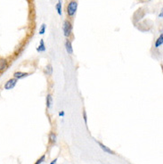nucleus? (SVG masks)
<instances>
[{"label":"nucleus","instance_id":"obj_3","mask_svg":"<svg viewBox=\"0 0 163 164\" xmlns=\"http://www.w3.org/2000/svg\"><path fill=\"white\" fill-rule=\"evenodd\" d=\"M17 82H18V80H17L16 79H14V78L10 79V80H8L5 83L4 88H5V90H11V89H13V88L15 87Z\"/></svg>","mask_w":163,"mask_h":164},{"label":"nucleus","instance_id":"obj_8","mask_svg":"<svg viewBox=\"0 0 163 164\" xmlns=\"http://www.w3.org/2000/svg\"><path fill=\"white\" fill-rule=\"evenodd\" d=\"M97 144H99V146L101 147V149H102L104 152H105V153H110V154H115V152L112 151L110 148H109L108 146H106L105 144H102L101 142H97Z\"/></svg>","mask_w":163,"mask_h":164},{"label":"nucleus","instance_id":"obj_11","mask_svg":"<svg viewBox=\"0 0 163 164\" xmlns=\"http://www.w3.org/2000/svg\"><path fill=\"white\" fill-rule=\"evenodd\" d=\"M163 45V34L162 33H161V35L159 36V38L156 39V41H155V48H160L161 46Z\"/></svg>","mask_w":163,"mask_h":164},{"label":"nucleus","instance_id":"obj_7","mask_svg":"<svg viewBox=\"0 0 163 164\" xmlns=\"http://www.w3.org/2000/svg\"><path fill=\"white\" fill-rule=\"evenodd\" d=\"M8 68V62L6 59L0 58V72L5 71Z\"/></svg>","mask_w":163,"mask_h":164},{"label":"nucleus","instance_id":"obj_13","mask_svg":"<svg viewBox=\"0 0 163 164\" xmlns=\"http://www.w3.org/2000/svg\"><path fill=\"white\" fill-rule=\"evenodd\" d=\"M45 73L48 76H51L53 74V67L51 64H47L45 68Z\"/></svg>","mask_w":163,"mask_h":164},{"label":"nucleus","instance_id":"obj_4","mask_svg":"<svg viewBox=\"0 0 163 164\" xmlns=\"http://www.w3.org/2000/svg\"><path fill=\"white\" fill-rule=\"evenodd\" d=\"M29 75V73H28V72H23V71H15L14 73V79H16L17 80H23V79H24V78H26Z\"/></svg>","mask_w":163,"mask_h":164},{"label":"nucleus","instance_id":"obj_20","mask_svg":"<svg viewBox=\"0 0 163 164\" xmlns=\"http://www.w3.org/2000/svg\"><path fill=\"white\" fill-rule=\"evenodd\" d=\"M149 1H150V0H149Z\"/></svg>","mask_w":163,"mask_h":164},{"label":"nucleus","instance_id":"obj_9","mask_svg":"<svg viewBox=\"0 0 163 164\" xmlns=\"http://www.w3.org/2000/svg\"><path fill=\"white\" fill-rule=\"evenodd\" d=\"M55 9L59 15L62 14V0H58V2L55 5Z\"/></svg>","mask_w":163,"mask_h":164},{"label":"nucleus","instance_id":"obj_10","mask_svg":"<svg viewBox=\"0 0 163 164\" xmlns=\"http://www.w3.org/2000/svg\"><path fill=\"white\" fill-rule=\"evenodd\" d=\"M46 45H45V42H44V40L43 39H41L40 40V43H39V46L37 47V52H38V53H44V52H46Z\"/></svg>","mask_w":163,"mask_h":164},{"label":"nucleus","instance_id":"obj_14","mask_svg":"<svg viewBox=\"0 0 163 164\" xmlns=\"http://www.w3.org/2000/svg\"><path fill=\"white\" fill-rule=\"evenodd\" d=\"M46 30H47V25L45 23H43L41 25V27L39 28V34L40 35H44L45 32H46Z\"/></svg>","mask_w":163,"mask_h":164},{"label":"nucleus","instance_id":"obj_21","mask_svg":"<svg viewBox=\"0 0 163 164\" xmlns=\"http://www.w3.org/2000/svg\"><path fill=\"white\" fill-rule=\"evenodd\" d=\"M0 96H1V95H0Z\"/></svg>","mask_w":163,"mask_h":164},{"label":"nucleus","instance_id":"obj_18","mask_svg":"<svg viewBox=\"0 0 163 164\" xmlns=\"http://www.w3.org/2000/svg\"><path fill=\"white\" fill-rule=\"evenodd\" d=\"M56 162H57V158H56V159H54V161H52V162H50V164H55Z\"/></svg>","mask_w":163,"mask_h":164},{"label":"nucleus","instance_id":"obj_2","mask_svg":"<svg viewBox=\"0 0 163 164\" xmlns=\"http://www.w3.org/2000/svg\"><path fill=\"white\" fill-rule=\"evenodd\" d=\"M62 30H63V35L65 38H70L72 35V23L69 20H65L63 22L62 25Z\"/></svg>","mask_w":163,"mask_h":164},{"label":"nucleus","instance_id":"obj_1","mask_svg":"<svg viewBox=\"0 0 163 164\" xmlns=\"http://www.w3.org/2000/svg\"><path fill=\"white\" fill-rule=\"evenodd\" d=\"M78 10V2L76 0H71L66 6V14L68 17L72 18L75 16Z\"/></svg>","mask_w":163,"mask_h":164},{"label":"nucleus","instance_id":"obj_17","mask_svg":"<svg viewBox=\"0 0 163 164\" xmlns=\"http://www.w3.org/2000/svg\"><path fill=\"white\" fill-rule=\"evenodd\" d=\"M64 114H65V113H64V111H59V116H60V117H63V116H64Z\"/></svg>","mask_w":163,"mask_h":164},{"label":"nucleus","instance_id":"obj_12","mask_svg":"<svg viewBox=\"0 0 163 164\" xmlns=\"http://www.w3.org/2000/svg\"><path fill=\"white\" fill-rule=\"evenodd\" d=\"M48 138H49V143L51 144H56V142H57V136H56V134L54 132H51L49 134Z\"/></svg>","mask_w":163,"mask_h":164},{"label":"nucleus","instance_id":"obj_15","mask_svg":"<svg viewBox=\"0 0 163 164\" xmlns=\"http://www.w3.org/2000/svg\"><path fill=\"white\" fill-rule=\"evenodd\" d=\"M45 161H46V154L42 155L39 159H38V161H37V162H36L34 164H41V163H43Z\"/></svg>","mask_w":163,"mask_h":164},{"label":"nucleus","instance_id":"obj_19","mask_svg":"<svg viewBox=\"0 0 163 164\" xmlns=\"http://www.w3.org/2000/svg\"><path fill=\"white\" fill-rule=\"evenodd\" d=\"M162 15H163V14H162V11L160 13V14H159V18H162Z\"/></svg>","mask_w":163,"mask_h":164},{"label":"nucleus","instance_id":"obj_6","mask_svg":"<svg viewBox=\"0 0 163 164\" xmlns=\"http://www.w3.org/2000/svg\"><path fill=\"white\" fill-rule=\"evenodd\" d=\"M53 103H54V100H53V96L51 94H47V97H46V105H47V109H51L52 106H53Z\"/></svg>","mask_w":163,"mask_h":164},{"label":"nucleus","instance_id":"obj_5","mask_svg":"<svg viewBox=\"0 0 163 164\" xmlns=\"http://www.w3.org/2000/svg\"><path fill=\"white\" fill-rule=\"evenodd\" d=\"M65 49H66V52L69 54V55H72L73 54V47H72V43L71 41L67 38L66 41H65Z\"/></svg>","mask_w":163,"mask_h":164},{"label":"nucleus","instance_id":"obj_16","mask_svg":"<svg viewBox=\"0 0 163 164\" xmlns=\"http://www.w3.org/2000/svg\"><path fill=\"white\" fill-rule=\"evenodd\" d=\"M83 119H84V121H85L86 125L87 126V116H86V112L85 110L83 111Z\"/></svg>","mask_w":163,"mask_h":164}]
</instances>
